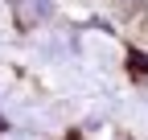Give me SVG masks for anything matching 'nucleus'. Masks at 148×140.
Masks as SVG:
<instances>
[{
  "mask_svg": "<svg viewBox=\"0 0 148 140\" xmlns=\"http://www.w3.org/2000/svg\"><path fill=\"white\" fill-rule=\"evenodd\" d=\"M53 12V0H25V16L29 21H45Z\"/></svg>",
  "mask_w": 148,
  "mask_h": 140,
  "instance_id": "nucleus-1",
  "label": "nucleus"
}]
</instances>
